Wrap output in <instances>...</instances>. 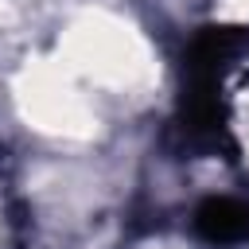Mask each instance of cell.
I'll use <instances>...</instances> for the list:
<instances>
[{"instance_id":"cell-1","label":"cell","mask_w":249,"mask_h":249,"mask_svg":"<svg viewBox=\"0 0 249 249\" xmlns=\"http://www.w3.org/2000/svg\"><path fill=\"white\" fill-rule=\"evenodd\" d=\"M198 230L214 241H237L249 237V206L233 202V198H210L198 210Z\"/></svg>"}]
</instances>
